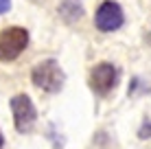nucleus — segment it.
Returning a JSON list of instances; mask_svg holds the SVG:
<instances>
[{
	"instance_id": "f257e3e1",
	"label": "nucleus",
	"mask_w": 151,
	"mask_h": 149,
	"mask_svg": "<svg viewBox=\"0 0 151 149\" xmlns=\"http://www.w3.org/2000/svg\"><path fill=\"white\" fill-rule=\"evenodd\" d=\"M33 83L46 92H57L64 86V73H61L59 64L53 59L37 64L33 68Z\"/></svg>"
},
{
	"instance_id": "f03ea898",
	"label": "nucleus",
	"mask_w": 151,
	"mask_h": 149,
	"mask_svg": "<svg viewBox=\"0 0 151 149\" xmlns=\"http://www.w3.org/2000/svg\"><path fill=\"white\" fill-rule=\"evenodd\" d=\"M29 33L20 27H11L0 33V61H11L24 50Z\"/></svg>"
},
{
	"instance_id": "7ed1b4c3",
	"label": "nucleus",
	"mask_w": 151,
	"mask_h": 149,
	"mask_svg": "<svg viewBox=\"0 0 151 149\" xmlns=\"http://www.w3.org/2000/svg\"><path fill=\"white\" fill-rule=\"evenodd\" d=\"M11 110H13V121L18 132H29L35 123V107L27 94H18L11 99Z\"/></svg>"
},
{
	"instance_id": "20e7f679",
	"label": "nucleus",
	"mask_w": 151,
	"mask_h": 149,
	"mask_svg": "<svg viewBox=\"0 0 151 149\" xmlns=\"http://www.w3.org/2000/svg\"><path fill=\"white\" fill-rule=\"evenodd\" d=\"M94 22H96V29L99 31H105V33L116 31L123 24V9L118 7L116 2L107 0V2H103L101 7H99Z\"/></svg>"
},
{
	"instance_id": "39448f33",
	"label": "nucleus",
	"mask_w": 151,
	"mask_h": 149,
	"mask_svg": "<svg viewBox=\"0 0 151 149\" xmlns=\"http://www.w3.org/2000/svg\"><path fill=\"white\" fill-rule=\"evenodd\" d=\"M114 83H116V68H114L112 64L103 61V64L94 66V70L90 73L92 90L99 92V94H105V92H110L114 88Z\"/></svg>"
},
{
	"instance_id": "423d86ee",
	"label": "nucleus",
	"mask_w": 151,
	"mask_h": 149,
	"mask_svg": "<svg viewBox=\"0 0 151 149\" xmlns=\"http://www.w3.org/2000/svg\"><path fill=\"white\" fill-rule=\"evenodd\" d=\"M140 138H151V123H145L140 127Z\"/></svg>"
},
{
	"instance_id": "0eeeda50",
	"label": "nucleus",
	"mask_w": 151,
	"mask_h": 149,
	"mask_svg": "<svg viewBox=\"0 0 151 149\" xmlns=\"http://www.w3.org/2000/svg\"><path fill=\"white\" fill-rule=\"evenodd\" d=\"M11 7V0H0V13H7Z\"/></svg>"
},
{
	"instance_id": "6e6552de",
	"label": "nucleus",
	"mask_w": 151,
	"mask_h": 149,
	"mask_svg": "<svg viewBox=\"0 0 151 149\" xmlns=\"http://www.w3.org/2000/svg\"><path fill=\"white\" fill-rule=\"evenodd\" d=\"M2 143H4V140H2V134H0V149H2Z\"/></svg>"
}]
</instances>
